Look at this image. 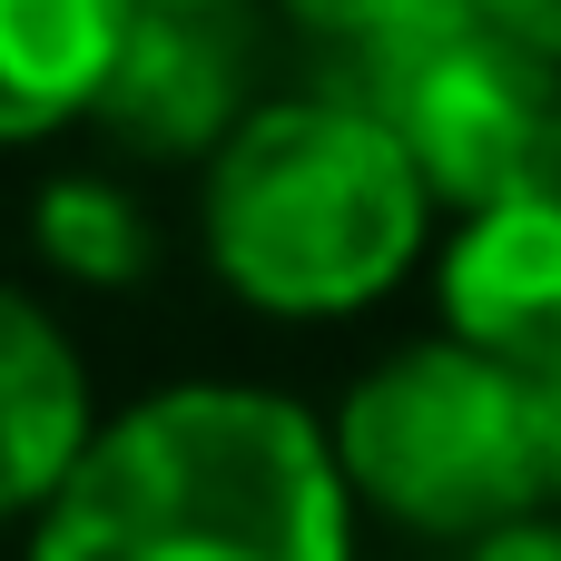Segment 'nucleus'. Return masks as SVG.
I'll return each instance as SVG.
<instances>
[{
  "label": "nucleus",
  "instance_id": "6e6552de",
  "mask_svg": "<svg viewBox=\"0 0 561 561\" xmlns=\"http://www.w3.org/2000/svg\"><path fill=\"white\" fill-rule=\"evenodd\" d=\"M0 394H10V503H59V483L89 463V385L69 365V345L49 335V316L30 296H10V365H0Z\"/></svg>",
  "mask_w": 561,
  "mask_h": 561
},
{
  "label": "nucleus",
  "instance_id": "1a4fd4ad",
  "mask_svg": "<svg viewBox=\"0 0 561 561\" xmlns=\"http://www.w3.org/2000/svg\"><path fill=\"white\" fill-rule=\"evenodd\" d=\"M39 247H49V266H69V276H89V286H128V276L148 266L138 207H128L118 187H89V178H59V187L39 197Z\"/></svg>",
  "mask_w": 561,
  "mask_h": 561
},
{
  "label": "nucleus",
  "instance_id": "9d476101",
  "mask_svg": "<svg viewBox=\"0 0 561 561\" xmlns=\"http://www.w3.org/2000/svg\"><path fill=\"white\" fill-rule=\"evenodd\" d=\"M286 10L335 30V39H355V49H375V39H404V30H424L444 10H473V0H286Z\"/></svg>",
  "mask_w": 561,
  "mask_h": 561
},
{
  "label": "nucleus",
  "instance_id": "f03ea898",
  "mask_svg": "<svg viewBox=\"0 0 561 561\" xmlns=\"http://www.w3.org/2000/svg\"><path fill=\"white\" fill-rule=\"evenodd\" d=\"M424 178L355 99H296L247 118L207 178V256L276 316H345L424 247Z\"/></svg>",
  "mask_w": 561,
  "mask_h": 561
},
{
  "label": "nucleus",
  "instance_id": "20e7f679",
  "mask_svg": "<svg viewBox=\"0 0 561 561\" xmlns=\"http://www.w3.org/2000/svg\"><path fill=\"white\" fill-rule=\"evenodd\" d=\"M345 99L414 158V178L454 207H513L561 187V59L503 30L483 0L444 10L404 39L355 49Z\"/></svg>",
  "mask_w": 561,
  "mask_h": 561
},
{
  "label": "nucleus",
  "instance_id": "f8f14e48",
  "mask_svg": "<svg viewBox=\"0 0 561 561\" xmlns=\"http://www.w3.org/2000/svg\"><path fill=\"white\" fill-rule=\"evenodd\" d=\"M473 561H561V533H542V523H513V533H493Z\"/></svg>",
  "mask_w": 561,
  "mask_h": 561
},
{
  "label": "nucleus",
  "instance_id": "423d86ee",
  "mask_svg": "<svg viewBox=\"0 0 561 561\" xmlns=\"http://www.w3.org/2000/svg\"><path fill=\"white\" fill-rule=\"evenodd\" d=\"M237 79H247V59H237V30L217 10H138L128 49L99 89V118L138 158H197V148H217Z\"/></svg>",
  "mask_w": 561,
  "mask_h": 561
},
{
  "label": "nucleus",
  "instance_id": "ddd939ff",
  "mask_svg": "<svg viewBox=\"0 0 561 561\" xmlns=\"http://www.w3.org/2000/svg\"><path fill=\"white\" fill-rule=\"evenodd\" d=\"M542 424H552V483H561V375H542Z\"/></svg>",
  "mask_w": 561,
  "mask_h": 561
},
{
  "label": "nucleus",
  "instance_id": "4468645a",
  "mask_svg": "<svg viewBox=\"0 0 561 561\" xmlns=\"http://www.w3.org/2000/svg\"><path fill=\"white\" fill-rule=\"evenodd\" d=\"M138 10H217V0H138Z\"/></svg>",
  "mask_w": 561,
  "mask_h": 561
},
{
  "label": "nucleus",
  "instance_id": "9b49d317",
  "mask_svg": "<svg viewBox=\"0 0 561 561\" xmlns=\"http://www.w3.org/2000/svg\"><path fill=\"white\" fill-rule=\"evenodd\" d=\"M483 10H493L503 30H523L542 59H561V0H483Z\"/></svg>",
  "mask_w": 561,
  "mask_h": 561
},
{
  "label": "nucleus",
  "instance_id": "39448f33",
  "mask_svg": "<svg viewBox=\"0 0 561 561\" xmlns=\"http://www.w3.org/2000/svg\"><path fill=\"white\" fill-rule=\"evenodd\" d=\"M444 316L454 345L503 355L523 375H561V187L463 227V247L444 256Z\"/></svg>",
  "mask_w": 561,
  "mask_h": 561
},
{
  "label": "nucleus",
  "instance_id": "f257e3e1",
  "mask_svg": "<svg viewBox=\"0 0 561 561\" xmlns=\"http://www.w3.org/2000/svg\"><path fill=\"white\" fill-rule=\"evenodd\" d=\"M30 561H345V463L276 394L178 385L89 444Z\"/></svg>",
  "mask_w": 561,
  "mask_h": 561
},
{
  "label": "nucleus",
  "instance_id": "7ed1b4c3",
  "mask_svg": "<svg viewBox=\"0 0 561 561\" xmlns=\"http://www.w3.org/2000/svg\"><path fill=\"white\" fill-rule=\"evenodd\" d=\"M335 463L394 523L493 542L552 493L542 375H523L503 355H473V345H414L345 394Z\"/></svg>",
  "mask_w": 561,
  "mask_h": 561
},
{
  "label": "nucleus",
  "instance_id": "0eeeda50",
  "mask_svg": "<svg viewBox=\"0 0 561 561\" xmlns=\"http://www.w3.org/2000/svg\"><path fill=\"white\" fill-rule=\"evenodd\" d=\"M138 0H0V108L10 138H39L59 108H99Z\"/></svg>",
  "mask_w": 561,
  "mask_h": 561
}]
</instances>
